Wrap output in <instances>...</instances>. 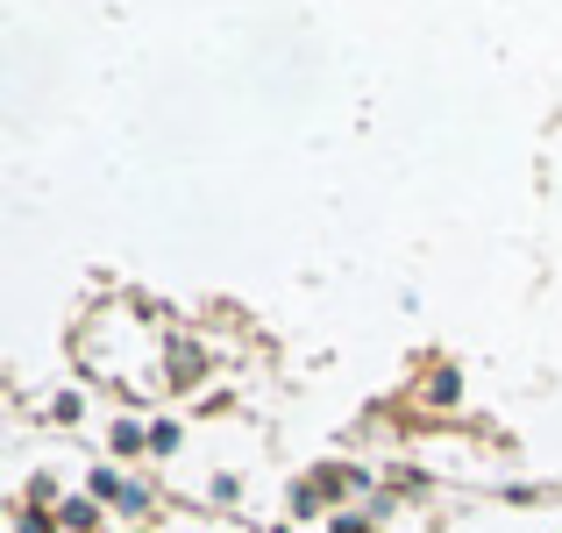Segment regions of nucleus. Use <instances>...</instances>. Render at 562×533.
<instances>
[{
    "label": "nucleus",
    "instance_id": "obj_2",
    "mask_svg": "<svg viewBox=\"0 0 562 533\" xmlns=\"http://www.w3.org/2000/svg\"><path fill=\"white\" fill-rule=\"evenodd\" d=\"M200 377H206V355H200V342H171V392H192Z\"/></svg>",
    "mask_w": 562,
    "mask_h": 533
},
{
    "label": "nucleus",
    "instance_id": "obj_4",
    "mask_svg": "<svg viewBox=\"0 0 562 533\" xmlns=\"http://www.w3.org/2000/svg\"><path fill=\"white\" fill-rule=\"evenodd\" d=\"M143 441H150V434H143V427H136V420H114V449H122V455H136V449H143Z\"/></svg>",
    "mask_w": 562,
    "mask_h": 533
},
{
    "label": "nucleus",
    "instance_id": "obj_7",
    "mask_svg": "<svg viewBox=\"0 0 562 533\" xmlns=\"http://www.w3.org/2000/svg\"><path fill=\"white\" fill-rule=\"evenodd\" d=\"M22 533H57V520L50 512H22Z\"/></svg>",
    "mask_w": 562,
    "mask_h": 533
},
{
    "label": "nucleus",
    "instance_id": "obj_5",
    "mask_svg": "<svg viewBox=\"0 0 562 533\" xmlns=\"http://www.w3.org/2000/svg\"><path fill=\"white\" fill-rule=\"evenodd\" d=\"M150 449H157V455H171V449H179V427L157 420V427H150Z\"/></svg>",
    "mask_w": 562,
    "mask_h": 533
},
{
    "label": "nucleus",
    "instance_id": "obj_3",
    "mask_svg": "<svg viewBox=\"0 0 562 533\" xmlns=\"http://www.w3.org/2000/svg\"><path fill=\"white\" fill-rule=\"evenodd\" d=\"M57 520H65L71 533H93V498H65V506H57Z\"/></svg>",
    "mask_w": 562,
    "mask_h": 533
},
{
    "label": "nucleus",
    "instance_id": "obj_6",
    "mask_svg": "<svg viewBox=\"0 0 562 533\" xmlns=\"http://www.w3.org/2000/svg\"><path fill=\"white\" fill-rule=\"evenodd\" d=\"M328 533H371V520H363V512H335Z\"/></svg>",
    "mask_w": 562,
    "mask_h": 533
},
{
    "label": "nucleus",
    "instance_id": "obj_1",
    "mask_svg": "<svg viewBox=\"0 0 562 533\" xmlns=\"http://www.w3.org/2000/svg\"><path fill=\"white\" fill-rule=\"evenodd\" d=\"M93 498H108V506H122V512H143V506H150V491H143V484H128V477H114V469H93Z\"/></svg>",
    "mask_w": 562,
    "mask_h": 533
}]
</instances>
